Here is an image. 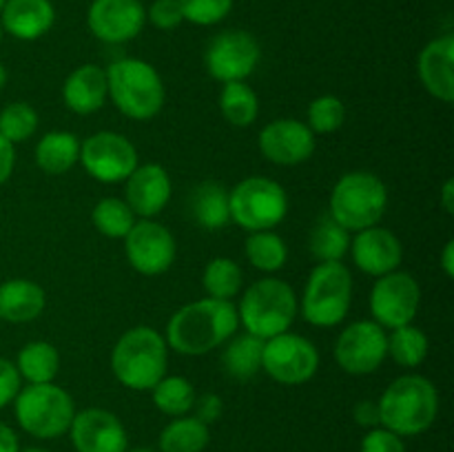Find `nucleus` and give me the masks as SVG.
Masks as SVG:
<instances>
[{
  "label": "nucleus",
  "instance_id": "obj_38",
  "mask_svg": "<svg viewBox=\"0 0 454 452\" xmlns=\"http://www.w3.org/2000/svg\"><path fill=\"white\" fill-rule=\"evenodd\" d=\"M346 122V105L337 96H319L306 109V124L315 136L335 133Z\"/></svg>",
  "mask_w": 454,
  "mask_h": 452
},
{
  "label": "nucleus",
  "instance_id": "obj_5",
  "mask_svg": "<svg viewBox=\"0 0 454 452\" xmlns=\"http://www.w3.org/2000/svg\"><path fill=\"white\" fill-rule=\"evenodd\" d=\"M235 308L244 332L266 341L291 331L300 310V301L291 284L266 275L244 291L239 306Z\"/></svg>",
  "mask_w": 454,
  "mask_h": 452
},
{
  "label": "nucleus",
  "instance_id": "obj_3",
  "mask_svg": "<svg viewBox=\"0 0 454 452\" xmlns=\"http://www.w3.org/2000/svg\"><path fill=\"white\" fill-rule=\"evenodd\" d=\"M168 366V346L162 332L151 326H133L120 335L111 350V372L124 388L151 390Z\"/></svg>",
  "mask_w": 454,
  "mask_h": 452
},
{
  "label": "nucleus",
  "instance_id": "obj_29",
  "mask_svg": "<svg viewBox=\"0 0 454 452\" xmlns=\"http://www.w3.org/2000/svg\"><path fill=\"white\" fill-rule=\"evenodd\" d=\"M208 441H211V433L207 424L195 419L193 415L176 417L160 433L158 452H204Z\"/></svg>",
  "mask_w": 454,
  "mask_h": 452
},
{
  "label": "nucleus",
  "instance_id": "obj_6",
  "mask_svg": "<svg viewBox=\"0 0 454 452\" xmlns=\"http://www.w3.org/2000/svg\"><path fill=\"white\" fill-rule=\"evenodd\" d=\"M388 208V189L384 180L371 171L344 173L331 191L328 215L348 233L377 226Z\"/></svg>",
  "mask_w": 454,
  "mask_h": 452
},
{
  "label": "nucleus",
  "instance_id": "obj_36",
  "mask_svg": "<svg viewBox=\"0 0 454 452\" xmlns=\"http://www.w3.org/2000/svg\"><path fill=\"white\" fill-rule=\"evenodd\" d=\"M91 222L100 235L109 239H124L136 224V213L120 198H105L93 207Z\"/></svg>",
  "mask_w": 454,
  "mask_h": 452
},
{
  "label": "nucleus",
  "instance_id": "obj_49",
  "mask_svg": "<svg viewBox=\"0 0 454 452\" xmlns=\"http://www.w3.org/2000/svg\"><path fill=\"white\" fill-rule=\"evenodd\" d=\"M7 78H9L7 69H4V65H3V62H0V91H3L4 84H7Z\"/></svg>",
  "mask_w": 454,
  "mask_h": 452
},
{
  "label": "nucleus",
  "instance_id": "obj_21",
  "mask_svg": "<svg viewBox=\"0 0 454 452\" xmlns=\"http://www.w3.org/2000/svg\"><path fill=\"white\" fill-rule=\"evenodd\" d=\"M417 74L426 91L439 102L454 100V35L443 34L430 40L419 53Z\"/></svg>",
  "mask_w": 454,
  "mask_h": 452
},
{
  "label": "nucleus",
  "instance_id": "obj_42",
  "mask_svg": "<svg viewBox=\"0 0 454 452\" xmlns=\"http://www.w3.org/2000/svg\"><path fill=\"white\" fill-rule=\"evenodd\" d=\"M22 388V377L18 372L16 363L0 357V410L13 403L16 394Z\"/></svg>",
  "mask_w": 454,
  "mask_h": 452
},
{
  "label": "nucleus",
  "instance_id": "obj_50",
  "mask_svg": "<svg viewBox=\"0 0 454 452\" xmlns=\"http://www.w3.org/2000/svg\"><path fill=\"white\" fill-rule=\"evenodd\" d=\"M124 452H158V450H153V448H133V450H124Z\"/></svg>",
  "mask_w": 454,
  "mask_h": 452
},
{
  "label": "nucleus",
  "instance_id": "obj_13",
  "mask_svg": "<svg viewBox=\"0 0 454 452\" xmlns=\"http://www.w3.org/2000/svg\"><path fill=\"white\" fill-rule=\"evenodd\" d=\"M421 306V286L406 270H393L377 277L371 291L372 322L384 331H395L415 322Z\"/></svg>",
  "mask_w": 454,
  "mask_h": 452
},
{
  "label": "nucleus",
  "instance_id": "obj_51",
  "mask_svg": "<svg viewBox=\"0 0 454 452\" xmlns=\"http://www.w3.org/2000/svg\"><path fill=\"white\" fill-rule=\"evenodd\" d=\"M18 452H49L44 448H25V450H18Z\"/></svg>",
  "mask_w": 454,
  "mask_h": 452
},
{
  "label": "nucleus",
  "instance_id": "obj_25",
  "mask_svg": "<svg viewBox=\"0 0 454 452\" xmlns=\"http://www.w3.org/2000/svg\"><path fill=\"white\" fill-rule=\"evenodd\" d=\"M35 164L47 175H65L78 164L80 140L71 131H49L35 144Z\"/></svg>",
  "mask_w": 454,
  "mask_h": 452
},
{
  "label": "nucleus",
  "instance_id": "obj_24",
  "mask_svg": "<svg viewBox=\"0 0 454 452\" xmlns=\"http://www.w3.org/2000/svg\"><path fill=\"white\" fill-rule=\"evenodd\" d=\"M47 306V292L40 284L13 277L0 284V319L9 323L34 322Z\"/></svg>",
  "mask_w": 454,
  "mask_h": 452
},
{
  "label": "nucleus",
  "instance_id": "obj_47",
  "mask_svg": "<svg viewBox=\"0 0 454 452\" xmlns=\"http://www.w3.org/2000/svg\"><path fill=\"white\" fill-rule=\"evenodd\" d=\"M439 266H442V270L446 277H454V242L452 239H448L446 246H443L442 261H439Z\"/></svg>",
  "mask_w": 454,
  "mask_h": 452
},
{
  "label": "nucleus",
  "instance_id": "obj_7",
  "mask_svg": "<svg viewBox=\"0 0 454 452\" xmlns=\"http://www.w3.org/2000/svg\"><path fill=\"white\" fill-rule=\"evenodd\" d=\"M353 306V275L344 261H319L306 279L301 317L315 328L341 323Z\"/></svg>",
  "mask_w": 454,
  "mask_h": 452
},
{
  "label": "nucleus",
  "instance_id": "obj_45",
  "mask_svg": "<svg viewBox=\"0 0 454 452\" xmlns=\"http://www.w3.org/2000/svg\"><path fill=\"white\" fill-rule=\"evenodd\" d=\"M16 168V144L0 136V186L12 177Z\"/></svg>",
  "mask_w": 454,
  "mask_h": 452
},
{
  "label": "nucleus",
  "instance_id": "obj_44",
  "mask_svg": "<svg viewBox=\"0 0 454 452\" xmlns=\"http://www.w3.org/2000/svg\"><path fill=\"white\" fill-rule=\"evenodd\" d=\"M353 419H355V424L362 425V428H366V430L380 428L381 424H380V408H377V401L362 399V401L355 403Z\"/></svg>",
  "mask_w": 454,
  "mask_h": 452
},
{
  "label": "nucleus",
  "instance_id": "obj_11",
  "mask_svg": "<svg viewBox=\"0 0 454 452\" xmlns=\"http://www.w3.org/2000/svg\"><path fill=\"white\" fill-rule=\"evenodd\" d=\"M89 177L102 184L124 182L140 164L137 149L129 137L115 131H98L80 142V158Z\"/></svg>",
  "mask_w": 454,
  "mask_h": 452
},
{
  "label": "nucleus",
  "instance_id": "obj_28",
  "mask_svg": "<svg viewBox=\"0 0 454 452\" xmlns=\"http://www.w3.org/2000/svg\"><path fill=\"white\" fill-rule=\"evenodd\" d=\"M16 368L27 384H51L60 372V353L49 341H29L18 350Z\"/></svg>",
  "mask_w": 454,
  "mask_h": 452
},
{
  "label": "nucleus",
  "instance_id": "obj_2",
  "mask_svg": "<svg viewBox=\"0 0 454 452\" xmlns=\"http://www.w3.org/2000/svg\"><path fill=\"white\" fill-rule=\"evenodd\" d=\"M377 408L381 428L399 437H417L433 428L437 421V386L424 375H402L381 393Z\"/></svg>",
  "mask_w": 454,
  "mask_h": 452
},
{
  "label": "nucleus",
  "instance_id": "obj_35",
  "mask_svg": "<svg viewBox=\"0 0 454 452\" xmlns=\"http://www.w3.org/2000/svg\"><path fill=\"white\" fill-rule=\"evenodd\" d=\"M388 357L402 368H417L426 362L430 350V341L421 328L399 326L388 332Z\"/></svg>",
  "mask_w": 454,
  "mask_h": 452
},
{
  "label": "nucleus",
  "instance_id": "obj_32",
  "mask_svg": "<svg viewBox=\"0 0 454 452\" xmlns=\"http://www.w3.org/2000/svg\"><path fill=\"white\" fill-rule=\"evenodd\" d=\"M244 253H247V260L251 261L253 269L266 275L278 273L288 261L286 242L275 230H257V233L248 235L247 242H244Z\"/></svg>",
  "mask_w": 454,
  "mask_h": 452
},
{
  "label": "nucleus",
  "instance_id": "obj_30",
  "mask_svg": "<svg viewBox=\"0 0 454 452\" xmlns=\"http://www.w3.org/2000/svg\"><path fill=\"white\" fill-rule=\"evenodd\" d=\"M350 233L337 224L331 215H322L315 222L309 238V251L317 261H344L350 251Z\"/></svg>",
  "mask_w": 454,
  "mask_h": 452
},
{
  "label": "nucleus",
  "instance_id": "obj_12",
  "mask_svg": "<svg viewBox=\"0 0 454 452\" xmlns=\"http://www.w3.org/2000/svg\"><path fill=\"white\" fill-rule=\"evenodd\" d=\"M260 43L242 29H229L213 35L204 51V66L217 82H247L260 65Z\"/></svg>",
  "mask_w": 454,
  "mask_h": 452
},
{
  "label": "nucleus",
  "instance_id": "obj_20",
  "mask_svg": "<svg viewBox=\"0 0 454 452\" xmlns=\"http://www.w3.org/2000/svg\"><path fill=\"white\" fill-rule=\"evenodd\" d=\"M124 182H127L124 202L142 220H153L167 208L171 199V177L162 164H137L136 171Z\"/></svg>",
  "mask_w": 454,
  "mask_h": 452
},
{
  "label": "nucleus",
  "instance_id": "obj_27",
  "mask_svg": "<svg viewBox=\"0 0 454 452\" xmlns=\"http://www.w3.org/2000/svg\"><path fill=\"white\" fill-rule=\"evenodd\" d=\"M262 350H264V341L248 332H242V335L235 332L222 350V368L226 375L238 381L253 379L262 370Z\"/></svg>",
  "mask_w": 454,
  "mask_h": 452
},
{
  "label": "nucleus",
  "instance_id": "obj_26",
  "mask_svg": "<svg viewBox=\"0 0 454 452\" xmlns=\"http://www.w3.org/2000/svg\"><path fill=\"white\" fill-rule=\"evenodd\" d=\"M191 215L204 230H220L231 222L229 191L220 182L207 180L191 193Z\"/></svg>",
  "mask_w": 454,
  "mask_h": 452
},
{
  "label": "nucleus",
  "instance_id": "obj_40",
  "mask_svg": "<svg viewBox=\"0 0 454 452\" xmlns=\"http://www.w3.org/2000/svg\"><path fill=\"white\" fill-rule=\"evenodd\" d=\"M146 20L160 31H173L184 22L180 0H153L146 9Z\"/></svg>",
  "mask_w": 454,
  "mask_h": 452
},
{
  "label": "nucleus",
  "instance_id": "obj_31",
  "mask_svg": "<svg viewBox=\"0 0 454 452\" xmlns=\"http://www.w3.org/2000/svg\"><path fill=\"white\" fill-rule=\"evenodd\" d=\"M151 397H153V406L158 408L162 415L176 419V417H184L193 410L198 393H195V386L191 384L186 377L164 375L162 379L151 388Z\"/></svg>",
  "mask_w": 454,
  "mask_h": 452
},
{
  "label": "nucleus",
  "instance_id": "obj_33",
  "mask_svg": "<svg viewBox=\"0 0 454 452\" xmlns=\"http://www.w3.org/2000/svg\"><path fill=\"white\" fill-rule=\"evenodd\" d=\"M220 111L226 122L247 129L260 115V97L247 82H226L220 91Z\"/></svg>",
  "mask_w": 454,
  "mask_h": 452
},
{
  "label": "nucleus",
  "instance_id": "obj_34",
  "mask_svg": "<svg viewBox=\"0 0 454 452\" xmlns=\"http://www.w3.org/2000/svg\"><path fill=\"white\" fill-rule=\"evenodd\" d=\"M244 284V273L239 264L231 257H213L202 273V286L208 297L222 301H233Z\"/></svg>",
  "mask_w": 454,
  "mask_h": 452
},
{
  "label": "nucleus",
  "instance_id": "obj_46",
  "mask_svg": "<svg viewBox=\"0 0 454 452\" xmlns=\"http://www.w3.org/2000/svg\"><path fill=\"white\" fill-rule=\"evenodd\" d=\"M20 443H18V434L13 433L12 425L0 421V452H18Z\"/></svg>",
  "mask_w": 454,
  "mask_h": 452
},
{
  "label": "nucleus",
  "instance_id": "obj_10",
  "mask_svg": "<svg viewBox=\"0 0 454 452\" xmlns=\"http://www.w3.org/2000/svg\"><path fill=\"white\" fill-rule=\"evenodd\" d=\"M262 370L282 386H301L319 370V350L306 337L282 332L264 341Z\"/></svg>",
  "mask_w": 454,
  "mask_h": 452
},
{
  "label": "nucleus",
  "instance_id": "obj_1",
  "mask_svg": "<svg viewBox=\"0 0 454 452\" xmlns=\"http://www.w3.org/2000/svg\"><path fill=\"white\" fill-rule=\"evenodd\" d=\"M238 328L239 319L233 301L204 297L184 304L171 315L164 339L173 353L200 357L224 346Z\"/></svg>",
  "mask_w": 454,
  "mask_h": 452
},
{
  "label": "nucleus",
  "instance_id": "obj_9",
  "mask_svg": "<svg viewBox=\"0 0 454 452\" xmlns=\"http://www.w3.org/2000/svg\"><path fill=\"white\" fill-rule=\"evenodd\" d=\"M231 222L248 233L273 230L288 213V195L279 182L251 175L229 191Z\"/></svg>",
  "mask_w": 454,
  "mask_h": 452
},
{
  "label": "nucleus",
  "instance_id": "obj_14",
  "mask_svg": "<svg viewBox=\"0 0 454 452\" xmlns=\"http://www.w3.org/2000/svg\"><path fill=\"white\" fill-rule=\"evenodd\" d=\"M388 332L372 319L348 323L335 341V362L355 377L372 375L388 357Z\"/></svg>",
  "mask_w": 454,
  "mask_h": 452
},
{
  "label": "nucleus",
  "instance_id": "obj_15",
  "mask_svg": "<svg viewBox=\"0 0 454 452\" xmlns=\"http://www.w3.org/2000/svg\"><path fill=\"white\" fill-rule=\"evenodd\" d=\"M177 244L171 230L155 220H140L124 238V255L133 270L146 277L164 275L176 261Z\"/></svg>",
  "mask_w": 454,
  "mask_h": 452
},
{
  "label": "nucleus",
  "instance_id": "obj_16",
  "mask_svg": "<svg viewBox=\"0 0 454 452\" xmlns=\"http://www.w3.org/2000/svg\"><path fill=\"white\" fill-rule=\"evenodd\" d=\"M146 9L140 0H93L87 12L89 31L106 44H122L140 35Z\"/></svg>",
  "mask_w": 454,
  "mask_h": 452
},
{
  "label": "nucleus",
  "instance_id": "obj_52",
  "mask_svg": "<svg viewBox=\"0 0 454 452\" xmlns=\"http://www.w3.org/2000/svg\"><path fill=\"white\" fill-rule=\"evenodd\" d=\"M3 34H4V31H3V25H0V40H3Z\"/></svg>",
  "mask_w": 454,
  "mask_h": 452
},
{
  "label": "nucleus",
  "instance_id": "obj_8",
  "mask_svg": "<svg viewBox=\"0 0 454 452\" xmlns=\"http://www.w3.org/2000/svg\"><path fill=\"white\" fill-rule=\"evenodd\" d=\"M18 425L35 439H58L69 433L75 417L74 397L51 384H27L13 399Z\"/></svg>",
  "mask_w": 454,
  "mask_h": 452
},
{
  "label": "nucleus",
  "instance_id": "obj_48",
  "mask_svg": "<svg viewBox=\"0 0 454 452\" xmlns=\"http://www.w3.org/2000/svg\"><path fill=\"white\" fill-rule=\"evenodd\" d=\"M439 202H442V208L448 213V215H452L454 213V180L443 182L442 186V195H439Z\"/></svg>",
  "mask_w": 454,
  "mask_h": 452
},
{
  "label": "nucleus",
  "instance_id": "obj_41",
  "mask_svg": "<svg viewBox=\"0 0 454 452\" xmlns=\"http://www.w3.org/2000/svg\"><path fill=\"white\" fill-rule=\"evenodd\" d=\"M359 452H406V443H403V437L380 425L364 434Z\"/></svg>",
  "mask_w": 454,
  "mask_h": 452
},
{
  "label": "nucleus",
  "instance_id": "obj_22",
  "mask_svg": "<svg viewBox=\"0 0 454 452\" xmlns=\"http://www.w3.org/2000/svg\"><path fill=\"white\" fill-rule=\"evenodd\" d=\"M56 22V9L51 0H7L0 9L3 31L16 40H38Z\"/></svg>",
  "mask_w": 454,
  "mask_h": 452
},
{
  "label": "nucleus",
  "instance_id": "obj_43",
  "mask_svg": "<svg viewBox=\"0 0 454 452\" xmlns=\"http://www.w3.org/2000/svg\"><path fill=\"white\" fill-rule=\"evenodd\" d=\"M222 412H224V401H222L220 394L204 393V394H198V397H195L193 417L195 419L202 421V424H207V425L215 424V421L222 417Z\"/></svg>",
  "mask_w": 454,
  "mask_h": 452
},
{
  "label": "nucleus",
  "instance_id": "obj_39",
  "mask_svg": "<svg viewBox=\"0 0 454 452\" xmlns=\"http://www.w3.org/2000/svg\"><path fill=\"white\" fill-rule=\"evenodd\" d=\"M182 16L191 25L211 27L224 20L233 9V0H180Z\"/></svg>",
  "mask_w": 454,
  "mask_h": 452
},
{
  "label": "nucleus",
  "instance_id": "obj_17",
  "mask_svg": "<svg viewBox=\"0 0 454 452\" xmlns=\"http://www.w3.org/2000/svg\"><path fill=\"white\" fill-rule=\"evenodd\" d=\"M75 452H124L129 434L118 415L105 408H84L75 412L69 428Z\"/></svg>",
  "mask_w": 454,
  "mask_h": 452
},
{
  "label": "nucleus",
  "instance_id": "obj_4",
  "mask_svg": "<svg viewBox=\"0 0 454 452\" xmlns=\"http://www.w3.org/2000/svg\"><path fill=\"white\" fill-rule=\"evenodd\" d=\"M106 89L115 109L124 118L146 122L162 111L167 87L153 65L140 58H122L106 69Z\"/></svg>",
  "mask_w": 454,
  "mask_h": 452
},
{
  "label": "nucleus",
  "instance_id": "obj_18",
  "mask_svg": "<svg viewBox=\"0 0 454 452\" xmlns=\"http://www.w3.org/2000/svg\"><path fill=\"white\" fill-rule=\"evenodd\" d=\"M257 146L269 162L279 164V167H297L313 158L317 144H315V133L310 131L309 124L282 118L273 120L262 129Z\"/></svg>",
  "mask_w": 454,
  "mask_h": 452
},
{
  "label": "nucleus",
  "instance_id": "obj_53",
  "mask_svg": "<svg viewBox=\"0 0 454 452\" xmlns=\"http://www.w3.org/2000/svg\"><path fill=\"white\" fill-rule=\"evenodd\" d=\"M4 3H7V0H0V9H3V4H4Z\"/></svg>",
  "mask_w": 454,
  "mask_h": 452
},
{
  "label": "nucleus",
  "instance_id": "obj_19",
  "mask_svg": "<svg viewBox=\"0 0 454 452\" xmlns=\"http://www.w3.org/2000/svg\"><path fill=\"white\" fill-rule=\"evenodd\" d=\"M350 257L362 273L381 277L399 269L403 260L402 239L384 226L364 229L350 239Z\"/></svg>",
  "mask_w": 454,
  "mask_h": 452
},
{
  "label": "nucleus",
  "instance_id": "obj_37",
  "mask_svg": "<svg viewBox=\"0 0 454 452\" xmlns=\"http://www.w3.org/2000/svg\"><path fill=\"white\" fill-rule=\"evenodd\" d=\"M38 113L27 102H12L0 111V136L9 140L12 144L29 140L38 131Z\"/></svg>",
  "mask_w": 454,
  "mask_h": 452
},
{
  "label": "nucleus",
  "instance_id": "obj_23",
  "mask_svg": "<svg viewBox=\"0 0 454 452\" xmlns=\"http://www.w3.org/2000/svg\"><path fill=\"white\" fill-rule=\"evenodd\" d=\"M106 97H109L106 69L93 65V62L71 71L62 84V100H65L67 109L78 115H91L100 111Z\"/></svg>",
  "mask_w": 454,
  "mask_h": 452
}]
</instances>
